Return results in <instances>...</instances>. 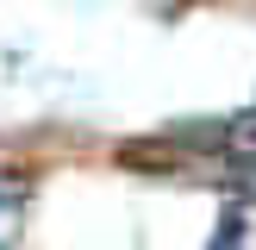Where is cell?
Wrapping results in <instances>:
<instances>
[{
    "mask_svg": "<svg viewBox=\"0 0 256 250\" xmlns=\"http://www.w3.org/2000/svg\"><path fill=\"white\" fill-rule=\"evenodd\" d=\"M19 212H25V182L0 175V244H6V238L19 232Z\"/></svg>",
    "mask_w": 256,
    "mask_h": 250,
    "instance_id": "6da1fadb",
    "label": "cell"
},
{
    "mask_svg": "<svg viewBox=\"0 0 256 250\" xmlns=\"http://www.w3.org/2000/svg\"><path fill=\"white\" fill-rule=\"evenodd\" d=\"M219 250H232V244H219Z\"/></svg>",
    "mask_w": 256,
    "mask_h": 250,
    "instance_id": "7a4b0ae2",
    "label": "cell"
}]
</instances>
